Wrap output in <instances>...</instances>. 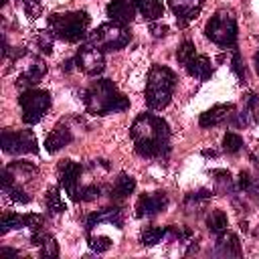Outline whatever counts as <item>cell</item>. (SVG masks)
<instances>
[{"label":"cell","mask_w":259,"mask_h":259,"mask_svg":"<svg viewBox=\"0 0 259 259\" xmlns=\"http://www.w3.org/2000/svg\"><path fill=\"white\" fill-rule=\"evenodd\" d=\"M130 136L142 158H166L170 152V127L160 115L140 113L130 127Z\"/></svg>","instance_id":"cell-1"},{"label":"cell","mask_w":259,"mask_h":259,"mask_svg":"<svg viewBox=\"0 0 259 259\" xmlns=\"http://www.w3.org/2000/svg\"><path fill=\"white\" fill-rule=\"evenodd\" d=\"M83 101H85L87 111L93 113V115H107V113L123 111V109L130 107V99L109 79H97V81H93L85 89Z\"/></svg>","instance_id":"cell-2"},{"label":"cell","mask_w":259,"mask_h":259,"mask_svg":"<svg viewBox=\"0 0 259 259\" xmlns=\"http://www.w3.org/2000/svg\"><path fill=\"white\" fill-rule=\"evenodd\" d=\"M176 73L164 65H152L146 81V105L150 109H164L174 93Z\"/></svg>","instance_id":"cell-3"},{"label":"cell","mask_w":259,"mask_h":259,"mask_svg":"<svg viewBox=\"0 0 259 259\" xmlns=\"http://www.w3.org/2000/svg\"><path fill=\"white\" fill-rule=\"evenodd\" d=\"M89 14L85 10H73V12H57L49 16V30L53 36L67 40V42H79L85 38L89 28Z\"/></svg>","instance_id":"cell-4"},{"label":"cell","mask_w":259,"mask_h":259,"mask_svg":"<svg viewBox=\"0 0 259 259\" xmlns=\"http://www.w3.org/2000/svg\"><path fill=\"white\" fill-rule=\"evenodd\" d=\"M132 40V32L125 24L119 22H105L99 24L91 34H89V42H93L97 49L105 51H119L123 49L127 42Z\"/></svg>","instance_id":"cell-5"},{"label":"cell","mask_w":259,"mask_h":259,"mask_svg":"<svg viewBox=\"0 0 259 259\" xmlns=\"http://www.w3.org/2000/svg\"><path fill=\"white\" fill-rule=\"evenodd\" d=\"M206 38H210L219 47H235L237 42V20L231 12L219 10L210 16L204 26Z\"/></svg>","instance_id":"cell-6"},{"label":"cell","mask_w":259,"mask_h":259,"mask_svg":"<svg viewBox=\"0 0 259 259\" xmlns=\"http://www.w3.org/2000/svg\"><path fill=\"white\" fill-rule=\"evenodd\" d=\"M14 65L18 67V75H16V85L20 89H30L32 85H36L45 73H47V65L40 57L36 55H28L26 51H20L14 55Z\"/></svg>","instance_id":"cell-7"},{"label":"cell","mask_w":259,"mask_h":259,"mask_svg":"<svg viewBox=\"0 0 259 259\" xmlns=\"http://www.w3.org/2000/svg\"><path fill=\"white\" fill-rule=\"evenodd\" d=\"M20 109H22V121L32 125L42 119V115L51 107V93L45 89H24L18 97Z\"/></svg>","instance_id":"cell-8"},{"label":"cell","mask_w":259,"mask_h":259,"mask_svg":"<svg viewBox=\"0 0 259 259\" xmlns=\"http://www.w3.org/2000/svg\"><path fill=\"white\" fill-rule=\"evenodd\" d=\"M2 150L6 154H36L38 144L32 130H4L2 132Z\"/></svg>","instance_id":"cell-9"},{"label":"cell","mask_w":259,"mask_h":259,"mask_svg":"<svg viewBox=\"0 0 259 259\" xmlns=\"http://www.w3.org/2000/svg\"><path fill=\"white\" fill-rule=\"evenodd\" d=\"M75 65L77 69H81L85 75H99L105 67V55L101 49H97L93 42H87V45H81V49L77 51L75 55Z\"/></svg>","instance_id":"cell-10"},{"label":"cell","mask_w":259,"mask_h":259,"mask_svg":"<svg viewBox=\"0 0 259 259\" xmlns=\"http://www.w3.org/2000/svg\"><path fill=\"white\" fill-rule=\"evenodd\" d=\"M81 164H77V162H73V160H63L61 164H59V168H57V172H59V184L65 188V192L75 200L77 198V190H79V186H77V182H79V176H81Z\"/></svg>","instance_id":"cell-11"},{"label":"cell","mask_w":259,"mask_h":259,"mask_svg":"<svg viewBox=\"0 0 259 259\" xmlns=\"http://www.w3.org/2000/svg\"><path fill=\"white\" fill-rule=\"evenodd\" d=\"M168 6L174 12L178 24L186 26L190 20H194L200 14V10L204 6V0H168Z\"/></svg>","instance_id":"cell-12"},{"label":"cell","mask_w":259,"mask_h":259,"mask_svg":"<svg viewBox=\"0 0 259 259\" xmlns=\"http://www.w3.org/2000/svg\"><path fill=\"white\" fill-rule=\"evenodd\" d=\"M166 206H168V196L164 192L142 194L136 204V214L138 217H154V214L162 212Z\"/></svg>","instance_id":"cell-13"},{"label":"cell","mask_w":259,"mask_h":259,"mask_svg":"<svg viewBox=\"0 0 259 259\" xmlns=\"http://www.w3.org/2000/svg\"><path fill=\"white\" fill-rule=\"evenodd\" d=\"M235 111V105L233 103H217L212 105L210 109H206L204 113H200V127H214V125H221L223 121H227Z\"/></svg>","instance_id":"cell-14"},{"label":"cell","mask_w":259,"mask_h":259,"mask_svg":"<svg viewBox=\"0 0 259 259\" xmlns=\"http://www.w3.org/2000/svg\"><path fill=\"white\" fill-rule=\"evenodd\" d=\"M134 12H136V6L132 0H111L107 4V16L111 18V22L130 24L134 20Z\"/></svg>","instance_id":"cell-15"},{"label":"cell","mask_w":259,"mask_h":259,"mask_svg":"<svg viewBox=\"0 0 259 259\" xmlns=\"http://www.w3.org/2000/svg\"><path fill=\"white\" fill-rule=\"evenodd\" d=\"M99 223H109L117 229H121L123 225V217H121V210L119 208H103V210H97L93 214L87 217V223H85V229L91 231L93 227H97Z\"/></svg>","instance_id":"cell-16"},{"label":"cell","mask_w":259,"mask_h":259,"mask_svg":"<svg viewBox=\"0 0 259 259\" xmlns=\"http://www.w3.org/2000/svg\"><path fill=\"white\" fill-rule=\"evenodd\" d=\"M71 140H73L71 130H69L67 125L59 123V125H55V130L47 136V140H45V148H47L49 154H55V152H59L61 148H65Z\"/></svg>","instance_id":"cell-17"},{"label":"cell","mask_w":259,"mask_h":259,"mask_svg":"<svg viewBox=\"0 0 259 259\" xmlns=\"http://www.w3.org/2000/svg\"><path fill=\"white\" fill-rule=\"evenodd\" d=\"M184 67H186V71H188L192 77H196V79H200V81H206V79L212 75V63H210L208 57H204V55H194Z\"/></svg>","instance_id":"cell-18"},{"label":"cell","mask_w":259,"mask_h":259,"mask_svg":"<svg viewBox=\"0 0 259 259\" xmlns=\"http://www.w3.org/2000/svg\"><path fill=\"white\" fill-rule=\"evenodd\" d=\"M217 253L219 255H233V257H239L241 255V245H239V239L237 235L233 233H219V239H217Z\"/></svg>","instance_id":"cell-19"},{"label":"cell","mask_w":259,"mask_h":259,"mask_svg":"<svg viewBox=\"0 0 259 259\" xmlns=\"http://www.w3.org/2000/svg\"><path fill=\"white\" fill-rule=\"evenodd\" d=\"M136 10L148 18V20H158L164 14V4L160 0H132Z\"/></svg>","instance_id":"cell-20"},{"label":"cell","mask_w":259,"mask_h":259,"mask_svg":"<svg viewBox=\"0 0 259 259\" xmlns=\"http://www.w3.org/2000/svg\"><path fill=\"white\" fill-rule=\"evenodd\" d=\"M28 227V214H16V212H4L0 219V235H6L12 229Z\"/></svg>","instance_id":"cell-21"},{"label":"cell","mask_w":259,"mask_h":259,"mask_svg":"<svg viewBox=\"0 0 259 259\" xmlns=\"http://www.w3.org/2000/svg\"><path fill=\"white\" fill-rule=\"evenodd\" d=\"M136 190V180L130 174H119L113 188H111V198H125Z\"/></svg>","instance_id":"cell-22"},{"label":"cell","mask_w":259,"mask_h":259,"mask_svg":"<svg viewBox=\"0 0 259 259\" xmlns=\"http://www.w3.org/2000/svg\"><path fill=\"white\" fill-rule=\"evenodd\" d=\"M45 202H47V210H49L51 214H59V212L67 210V204H65V200L61 198L59 188H55V186H51V188L47 190Z\"/></svg>","instance_id":"cell-23"},{"label":"cell","mask_w":259,"mask_h":259,"mask_svg":"<svg viewBox=\"0 0 259 259\" xmlns=\"http://www.w3.org/2000/svg\"><path fill=\"white\" fill-rule=\"evenodd\" d=\"M206 227H208L210 233L219 235V233L227 231V227H229V219H227V214H225L223 210H212V212L206 217Z\"/></svg>","instance_id":"cell-24"},{"label":"cell","mask_w":259,"mask_h":259,"mask_svg":"<svg viewBox=\"0 0 259 259\" xmlns=\"http://www.w3.org/2000/svg\"><path fill=\"white\" fill-rule=\"evenodd\" d=\"M166 231H168V227H146L140 235V241H142V245L152 247L166 237Z\"/></svg>","instance_id":"cell-25"},{"label":"cell","mask_w":259,"mask_h":259,"mask_svg":"<svg viewBox=\"0 0 259 259\" xmlns=\"http://www.w3.org/2000/svg\"><path fill=\"white\" fill-rule=\"evenodd\" d=\"M241 148H243V138L235 132H227L223 138V150L227 154H237Z\"/></svg>","instance_id":"cell-26"},{"label":"cell","mask_w":259,"mask_h":259,"mask_svg":"<svg viewBox=\"0 0 259 259\" xmlns=\"http://www.w3.org/2000/svg\"><path fill=\"white\" fill-rule=\"evenodd\" d=\"M194 55H196V49H194V42L192 40H182L180 47L176 49V59H178L180 65H186Z\"/></svg>","instance_id":"cell-27"},{"label":"cell","mask_w":259,"mask_h":259,"mask_svg":"<svg viewBox=\"0 0 259 259\" xmlns=\"http://www.w3.org/2000/svg\"><path fill=\"white\" fill-rule=\"evenodd\" d=\"M101 194V188L97 184H87V186H81L77 190V198L75 200H83V202H91L95 198H99Z\"/></svg>","instance_id":"cell-28"},{"label":"cell","mask_w":259,"mask_h":259,"mask_svg":"<svg viewBox=\"0 0 259 259\" xmlns=\"http://www.w3.org/2000/svg\"><path fill=\"white\" fill-rule=\"evenodd\" d=\"M111 245H113V241L109 237H105V235H89V247L93 251H97V253L107 251Z\"/></svg>","instance_id":"cell-29"},{"label":"cell","mask_w":259,"mask_h":259,"mask_svg":"<svg viewBox=\"0 0 259 259\" xmlns=\"http://www.w3.org/2000/svg\"><path fill=\"white\" fill-rule=\"evenodd\" d=\"M233 71H235V75H237L239 79H245V77H247L243 59H241V53H239L237 49H235V53H233Z\"/></svg>","instance_id":"cell-30"},{"label":"cell","mask_w":259,"mask_h":259,"mask_svg":"<svg viewBox=\"0 0 259 259\" xmlns=\"http://www.w3.org/2000/svg\"><path fill=\"white\" fill-rule=\"evenodd\" d=\"M36 45L40 47V51H42V53H49V55H51V51H53V42H51V38H49V32H45V34H38V38H36Z\"/></svg>","instance_id":"cell-31"},{"label":"cell","mask_w":259,"mask_h":259,"mask_svg":"<svg viewBox=\"0 0 259 259\" xmlns=\"http://www.w3.org/2000/svg\"><path fill=\"white\" fill-rule=\"evenodd\" d=\"M212 196V192L210 190H196V192H190L188 196H186V202H196V200H208Z\"/></svg>","instance_id":"cell-32"},{"label":"cell","mask_w":259,"mask_h":259,"mask_svg":"<svg viewBox=\"0 0 259 259\" xmlns=\"http://www.w3.org/2000/svg\"><path fill=\"white\" fill-rule=\"evenodd\" d=\"M239 188L241 190H249L251 188V176H249V172H239Z\"/></svg>","instance_id":"cell-33"},{"label":"cell","mask_w":259,"mask_h":259,"mask_svg":"<svg viewBox=\"0 0 259 259\" xmlns=\"http://www.w3.org/2000/svg\"><path fill=\"white\" fill-rule=\"evenodd\" d=\"M150 30H152V34L158 38V36H164V34L168 32V26H166V24H152Z\"/></svg>","instance_id":"cell-34"},{"label":"cell","mask_w":259,"mask_h":259,"mask_svg":"<svg viewBox=\"0 0 259 259\" xmlns=\"http://www.w3.org/2000/svg\"><path fill=\"white\" fill-rule=\"evenodd\" d=\"M75 65V59H71V61H63V65H61V69L63 71H71V67Z\"/></svg>","instance_id":"cell-35"},{"label":"cell","mask_w":259,"mask_h":259,"mask_svg":"<svg viewBox=\"0 0 259 259\" xmlns=\"http://www.w3.org/2000/svg\"><path fill=\"white\" fill-rule=\"evenodd\" d=\"M251 111H253V117H255V121L259 123V103H257V105H255V107H253Z\"/></svg>","instance_id":"cell-36"},{"label":"cell","mask_w":259,"mask_h":259,"mask_svg":"<svg viewBox=\"0 0 259 259\" xmlns=\"http://www.w3.org/2000/svg\"><path fill=\"white\" fill-rule=\"evenodd\" d=\"M255 69H257V73H259V51H257V55H255Z\"/></svg>","instance_id":"cell-37"},{"label":"cell","mask_w":259,"mask_h":259,"mask_svg":"<svg viewBox=\"0 0 259 259\" xmlns=\"http://www.w3.org/2000/svg\"><path fill=\"white\" fill-rule=\"evenodd\" d=\"M28 2H38V0H22V4H28Z\"/></svg>","instance_id":"cell-38"}]
</instances>
